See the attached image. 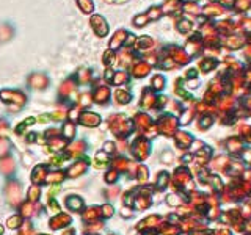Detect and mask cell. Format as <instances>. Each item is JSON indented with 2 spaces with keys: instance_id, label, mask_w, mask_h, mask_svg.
Here are the masks:
<instances>
[{
  "instance_id": "2",
  "label": "cell",
  "mask_w": 251,
  "mask_h": 235,
  "mask_svg": "<svg viewBox=\"0 0 251 235\" xmlns=\"http://www.w3.org/2000/svg\"><path fill=\"white\" fill-rule=\"evenodd\" d=\"M15 35V27L10 22H2L0 24V44H3L6 41H10Z\"/></svg>"
},
{
  "instance_id": "3",
  "label": "cell",
  "mask_w": 251,
  "mask_h": 235,
  "mask_svg": "<svg viewBox=\"0 0 251 235\" xmlns=\"http://www.w3.org/2000/svg\"><path fill=\"white\" fill-rule=\"evenodd\" d=\"M29 82L35 88H44V86H47V77L44 74H33V76L29 77Z\"/></svg>"
},
{
  "instance_id": "1",
  "label": "cell",
  "mask_w": 251,
  "mask_h": 235,
  "mask_svg": "<svg viewBox=\"0 0 251 235\" xmlns=\"http://www.w3.org/2000/svg\"><path fill=\"white\" fill-rule=\"evenodd\" d=\"M90 22H91V27H93V30L96 31L97 36H101V38L102 36H107V33H109V24L104 19V16H101V15L91 16Z\"/></svg>"
},
{
  "instance_id": "5",
  "label": "cell",
  "mask_w": 251,
  "mask_h": 235,
  "mask_svg": "<svg viewBox=\"0 0 251 235\" xmlns=\"http://www.w3.org/2000/svg\"><path fill=\"white\" fill-rule=\"evenodd\" d=\"M77 5H78V8H80L83 13H91L94 8V3H93V0H77Z\"/></svg>"
},
{
  "instance_id": "4",
  "label": "cell",
  "mask_w": 251,
  "mask_h": 235,
  "mask_svg": "<svg viewBox=\"0 0 251 235\" xmlns=\"http://www.w3.org/2000/svg\"><path fill=\"white\" fill-rule=\"evenodd\" d=\"M126 36H127V31H126V30H118L115 33V36L110 39V47H111V49H116V47H120V44H123Z\"/></svg>"
}]
</instances>
